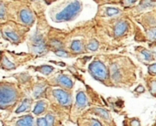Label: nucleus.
<instances>
[{"label": "nucleus", "instance_id": "1", "mask_svg": "<svg viewBox=\"0 0 156 126\" xmlns=\"http://www.w3.org/2000/svg\"><path fill=\"white\" fill-rule=\"evenodd\" d=\"M83 4L80 1H65L55 5L50 11L51 18L56 23L66 22L74 19L80 14Z\"/></svg>", "mask_w": 156, "mask_h": 126}, {"label": "nucleus", "instance_id": "2", "mask_svg": "<svg viewBox=\"0 0 156 126\" xmlns=\"http://www.w3.org/2000/svg\"><path fill=\"white\" fill-rule=\"evenodd\" d=\"M18 87L11 82H0V109L6 110L15 105L20 99Z\"/></svg>", "mask_w": 156, "mask_h": 126}, {"label": "nucleus", "instance_id": "3", "mask_svg": "<svg viewBox=\"0 0 156 126\" xmlns=\"http://www.w3.org/2000/svg\"><path fill=\"white\" fill-rule=\"evenodd\" d=\"M2 32V36L7 40L18 44L20 43L24 35L28 31V28L24 26L18 25L14 22H9L1 26L0 28Z\"/></svg>", "mask_w": 156, "mask_h": 126}, {"label": "nucleus", "instance_id": "4", "mask_svg": "<svg viewBox=\"0 0 156 126\" xmlns=\"http://www.w3.org/2000/svg\"><path fill=\"white\" fill-rule=\"evenodd\" d=\"M46 92L47 97L49 99H52L51 101H55L58 105L67 109L72 107V95L67 91L60 88L46 90Z\"/></svg>", "mask_w": 156, "mask_h": 126}, {"label": "nucleus", "instance_id": "5", "mask_svg": "<svg viewBox=\"0 0 156 126\" xmlns=\"http://www.w3.org/2000/svg\"><path fill=\"white\" fill-rule=\"evenodd\" d=\"M88 71L95 80L103 83L106 81H108L109 78L108 71L104 65V63L98 59L90 63V65L88 67Z\"/></svg>", "mask_w": 156, "mask_h": 126}, {"label": "nucleus", "instance_id": "6", "mask_svg": "<svg viewBox=\"0 0 156 126\" xmlns=\"http://www.w3.org/2000/svg\"><path fill=\"white\" fill-rule=\"evenodd\" d=\"M30 49L35 55H43L47 52L48 46L42 34L36 32L30 38Z\"/></svg>", "mask_w": 156, "mask_h": 126}, {"label": "nucleus", "instance_id": "7", "mask_svg": "<svg viewBox=\"0 0 156 126\" xmlns=\"http://www.w3.org/2000/svg\"><path fill=\"white\" fill-rule=\"evenodd\" d=\"M89 104V101L83 91H79L76 94L75 104L73 105L72 115H79L81 111H83Z\"/></svg>", "mask_w": 156, "mask_h": 126}, {"label": "nucleus", "instance_id": "8", "mask_svg": "<svg viewBox=\"0 0 156 126\" xmlns=\"http://www.w3.org/2000/svg\"><path fill=\"white\" fill-rule=\"evenodd\" d=\"M19 18L20 20V22L23 25H25L26 27L32 26L35 21V17H34L33 13L28 8H23L20 10Z\"/></svg>", "mask_w": 156, "mask_h": 126}, {"label": "nucleus", "instance_id": "9", "mask_svg": "<svg viewBox=\"0 0 156 126\" xmlns=\"http://www.w3.org/2000/svg\"><path fill=\"white\" fill-rule=\"evenodd\" d=\"M54 82L56 86H60L61 89L65 90H71L73 86V81L64 74H59L54 78Z\"/></svg>", "mask_w": 156, "mask_h": 126}, {"label": "nucleus", "instance_id": "10", "mask_svg": "<svg viewBox=\"0 0 156 126\" xmlns=\"http://www.w3.org/2000/svg\"><path fill=\"white\" fill-rule=\"evenodd\" d=\"M56 122L55 115L51 112H48L44 117L38 118L36 121L37 126H54Z\"/></svg>", "mask_w": 156, "mask_h": 126}, {"label": "nucleus", "instance_id": "11", "mask_svg": "<svg viewBox=\"0 0 156 126\" xmlns=\"http://www.w3.org/2000/svg\"><path fill=\"white\" fill-rule=\"evenodd\" d=\"M14 126H34V119L30 114L20 116L14 120Z\"/></svg>", "mask_w": 156, "mask_h": 126}, {"label": "nucleus", "instance_id": "12", "mask_svg": "<svg viewBox=\"0 0 156 126\" xmlns=\"http://www.w3.org/2000/svg\"><path fill=\"white\" fill-rule=\"evenodd\" d=\"M127 29H128V23L126 21H119L115 25L114 34L116 37H120L126 32Z\"/></svg>", "mask_w": 156, "mask_h": 126}, {"label": "nucleus", "instance_id": "13", "mask_svg": "<svg viewBox=\"0 0 156 126\" xmlns=\"http://www.w3.org/2000/svg\"><path fill=\"white\" fill-rule=\"evenodd\" d=\"M47 107H48V103L47 101L41 100V101H39L36 104H35V107L33 109V113L35 115H41L43 112H45V111L47 110Z\"/></svg>", "mask_w": 156, "mask_h": 126}, {"label": "nucleus", "instance_id": "14", "mask_svg": "<svg viewBox=\"0 0 156 126\" xmlns=\"http://www.w3.org/2000/svg\"><path fill=\"white\" fill-rule=\"evenodd\" d=\"M79 126H102V124L94 118H82L79 120Z\"/></svg>", "mask_w": 156, "mask_h": 126}, {"label": "nucleus", "instance_id": "15", "mask_svg": "<svg viewBox=\"0 0 156 126\" xmlns=\"http://www.w3.org/2000/svg\"><path fill=\"white\" fill-rule=\"evenodd\" d=\"M31 103H32V100L31 99H25L21 102V104L18 107V109L15 111V113L16 114H20V113L27 111L30 109V107L31 106Z\"/></svg>", "mask_w": 156, "mask_h": 126}, {"label": "nucleus", "instance_id": "16", "mask_svg": "<svg viewBox=\"0 0 156 126\" xmlns=\"http://www.w3.org/2000/svg\"><path fill=\"white\" fill-rule=\"evenodd\" d=\"M0 64H1V68L7 71H10V70H15L16 69V65L13 62H11L6 56H3L1 58V61H0Z\"/></svg>", "mask_w": 156, "mask_h": 126}, {"label": "nucleus", "instance_id": "17", "mask_svg": "<svg viewBox=\"0 0 156 126\" xmlns=\"http://www.w3.org/2000/svg\"><path fill=\"white\" fill-rule=\"evenodd\" d=\"M70 48L73 53H81L84 50V44L81 40H73L70 45Z\"/></svg>", "mask_w": 156, "mask_h": 126}, {"label": "nucleus", "instance_id": "18", "mask_svg": "<svg viewBox=\"0 0 156 126\" xmlns=\"http://www.w3.org/2000/svg\"><path fill=\"white\" fill-rule=\"evenodd\" d=\"M37 71H40L41 73L44 74V75H50L51 73L53 72L54 71V68L51 67V66H49V65H42V66H40L38 68H36Z\"/></svg>", "mask_w": 156, "mask_h": 126}, {"label": "nucleus", "instance_id": "19", "mask_svg": "<svg viewBox=\"0 0 156 126\" xmlns=\"http://www.w3.org/2000/svg\"><path fill=\"white\" fill-rule=\"evenodd\" d=\"M98 48V42L95 39L89 41V43L87 44V49L90 51H96Z\"/></svg>", "mask_w": 156, "mask_h": 126}, {"label": "nucleus", "instance_id": "20", "mask_svg": "<svg viewBox=\"0 0 156 126\" xmlns=\"http://www.w3.org/2000/svg\"><path fill=\"white\" fill-rule=\"evenodd\" d=\"M93 111L96 112V113L98 114V115H101V116H102L103 118H105V119H108V118H109V113H108L106 110H104V109L98 108V109L93 110Z\"/></svg>", "mask_w": 156, "mask_h": 126}, {"label": "nucleus", "instance_id": "21", "mask_svg": "<svg viewBox=\"0 0 156 126\" xmlns=\"http://www.w3.org/2000/svg\"><path fill=\"white\" fill-rule=\"evenodd\" d=\"M119 12H120L119 9L115 8H106V15L108 16V17L118 15V14H119Z\"/></svg>", "mask_w": 156, "mask_h": 126}, {"label": "nucleus", "instance_id": "22", "mask_svg": "<svg viewBox=\"0 0 156 126\" xmlns=\"http://www.w3.org/2000/svg\"><path fill=\"white\" fill-rule=\"evenodd\" d=\"M54 54L58 57H61V58H69L71 57V54L68 53L67 51H65L64 49H59V50H55L53 51Z\"/></svg>", "mask_w": 156, "mask_h": 126}, {"label": "nucleus", "instance_id": "23", "mask_svg": "<svg viewBox=\"0 0 156 126\" xmlns=\"http://www.w3.org/2000/svg\"><path fill=\"white\" fill-rule=\"evenodd\" d=\"M6 15H7V10H6V7L5 5L0 2V20H3L6 18Z\"/></svg>", "mask_w": 156, "mask_h": 126}, {"label": "nucleus", "instance_id": "24", "mask_svg": "<svg viewBox=\"0 0 156 126\" xmlns=\"http://www.w3.org/2000/svg\"><path fill=\"white\" fill-rule=\"evenodd\" d=\"M141 54L143 55V57H144V59H145V60H151V59L152 58V56H151V52H150V51H148V50H146V49L142 50V51H141Z\"/></svg>", "mask_w": 156, "mask_h": 126}, {"label": "nucleus", "instance_id": "25", "mask_svg": "<svg viewBox=\"0 0 156 126\" xmlns=\"http://www.w3.org/2000/svg\"><path fill=\"white\" fill-rule=\"evenodd\" d=\"M148 37L150 39L155 40L156 39V28H152L148 32Z\"/></svg>", "mask_w": 156, "mask_h": 126}, {"label": "nucleus", "instance_id": "26", "mask_svg": "<svg viewBox=\"0 0 156 126\" xmlns=\"http://www.w3.org/2000/svg\"><path fill=\"white\" fill-rule=\"evenodd\" d=\"M151 91L152 93H156V81H151Z\"/></svg>", "mask_w": 156, "mask_h": 126}, {"label": "nucleus", "instance_id": "27", "mask_svg": "<svg viewBox=\"0 0 156 126\" xmlns=\"http://www.w3.org/2000/svg\"><path fill=\"white\" fill-rule=\"evenodd\" d=\"M149 71L151 73H153V74H156V63L155 64H152L149 67Z\"/></svg>", "mask_w": 156, "mask_h": 126}, {"label": "nucleus", "instance_id": "28", "mask_svg": "<svg viewBox=\"0 0 156 126\" xmlns=\"http://www.w3.org/2000/svg\"><path fill=\"white\" fill-rule=\"evenodd\" d=\"M130 125L131 126H140V122L138 120H133L131 122H130Z\"/></svg>", "mask_w": 156, "mask_h": 126}, {"label": "nucleus", "instance_id": "29", "mask_svg": "<svg viewBox=\"0 0 156 126\" xmlns=\"http://www.w3.org/2000/svg\"><path fill=\"white\" fill-rule=\"evenodd\" d=\"M136 91H137V92H143V91H144V88H143L141 85H140V86L136 89Z\"/></svg>", "mask_w": 156, "mask_h": 126}]
</instances>
